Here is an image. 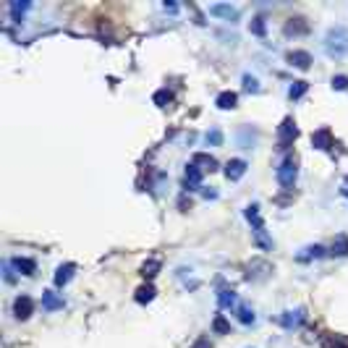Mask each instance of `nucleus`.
<instances>
[{
  "label": "nucleus",
  "instance_id": "obj_4",
  "mask_svg": "<svg viewBox=\"0 0 348 348\" xmlns=\"http://www.w3.org/2000/svg\"><path fill=\"white\" fill-rule=\"evenodd\" d=\"M299 136V128L293 123V118H285L283 126H280V149H288V144Z\"/></svg>",
  "mask_w": 348,
  "mask_h": 348
},
{
  "label": "nucleus",
  "instance_id": "obj_5",
  "mask_svg": "<svg viewBox=\"0 0 348 348\" xmlns=\"http://www.w3.org/2000/svg\"><path fill=\"white\" fill-rule=\"evenodd\" d=\"M288 63L293 68H299V71H309L312 68V55L306 50H293V52H288Z\"/></svg>",
  "mask_w": 348,
  "mask_h": 348
},
{
  "label": "nucleus",
  "instance_id": "obj_34",
  "mask_svg": "<svg viewBox=\"0 0 348 348\" xmlns=\"http://www.w3.org/2000/svg\"><path fill=\"white\" fill-rule=\"evenodd\" d=\"M346 184H348V178H346Z\"/></svg>",
  "mask_w": 348,
  "mask_h": 348
},
{
  "label": "nucleus",
  "instance_id": "obj_24",
  "mask_svg": "<svg viewBox=\"0 0 348 348\" xmlns=\"http://www.w3.org/2000/svg\"><path fill=\"white\" fill-rule=\"evenodd\" d=\"M325 348H348V338L330 335V338H325Z\"/></svg>",
  "mask_w": 348,
  "mask_h": 348
},
{
  "label": "nucleus",
  "instance_id": "obj_32",
  "mask_svg": "<svg viewBox=\"0 0 348 348\" xmlns=\"http://www.w3.org/2000/svg\"><path fill=\"white\" fill-rule=\"evenodd\" d=\"M252 32L259 34V37L264 34V19H254V21H252Z\"/></svg>",
  "mask_w": 348,
  "mask_h": 348
},
{
  "label": "nucleus",
  "instance_id": "obj_18",
  "mask_svg": "<svg viewBox=\"0 0 348 348\" xmlns=\"http://www.w3.org/2000/svg\"><path fill=\"white\" fill-rule=\"evenodd\" d=\"M212 332H217V335H228L231 332V325L225 320V314H217L212 320Z\"/></svg>",
  "mask_w": 348,
  "mask_h": 348
},
{
  "label": "nucleus",
  "instance_id": "obj_28",
  "mask_svg": "<svg viewBox=\"0 0 348 348\" xmlns=\"http://www.w3.org/2000/svg\"><path fill=\"white\" fill-rule=\"evenodd\" d=\"M32 8V3H11V13H13V21H19V13L24 16V11Z\"/></svg>",
  "mask_w": 348,
  "mask_h": 348
},
{
  "label": "nucleus",
  "instance_id": "obj_10",
  "mask_svg": "<svg viewBox=\"0 0 348 348\" xmlns=\"http://www.w3.org/2000/svg\"><path fill=\"white\" fill-rule=\"evenodd\" d=\"M312 144L317 149H330L332 147V131L330 128H320V131L312 134Z\"/></svg>",
  "mask_w": 348,
  "mask_h": 348
},
{
  "label": "nucleus",
  "instance_id": "obj_16",
  "mask_svg": "<svg viewBox=\"0 0 348 348\" xmlns=\"http://www.w3.org/2000/svg\"><path fill=\"white\" fill-rule=\"evenodd\" d=\"M304 322V312H301V309H296V312H285L283 317H280V325L283 327H299V325Z\"/></svg>",
  "mask_w": 348,
  "mask_h": 348
},
{
  "label": "nucleus",
  "instance_id": "obj_22",
  "mask_svg": "<svg viewBox=\"0 0 348 348\" xmlns=\"http://www.w3.org/2000/svg\"><path fill=\"white\" fill-rule=\"evenodd\" d=\"M155 293H157V291L152 288V285H141V288L136 291V301H139V304H144V301H152Z\"/></svg>",
  "mask_w": 348,
  "mask_h": 348
},
{
  "label": "nucleus",
  "instance_id": "obj_21",
  "mask_svg": "<svg viewBox=\"0 0 348 348\" xmlns=\"http://www.w3.org/2000/svg\"><path fill=\"white\" fill-rule=\"evenodd\" d=\"M217 301H220V306H233V304H236V291L223 288L220 293H217Z\"/></svg>",
  "mask_w": 348,
  "mask_h": 348
},
{
  "label": "nucleus",
  "instance_id": "obj_29",
  "mask_svg": "<svg viewBox=\"0 0 348 348\" xmlns=\"http://www.w3.org/2000/svg\"><path fill=\"white\" fill-rule=\"evenodd\" d=\"M173 100V94L168 92V89H160V92L155 94V105H160V108H165V105H168Z\"/></svg>",
  "mask_w": 348,
  "mask_h": 348
},
{
  "label": "nucleus",
  "instance_id": "obj_15",
  "mask_svg": "<svg viewBox=\"0 0 348 348\" xmlns=\"http://www.w3.org/2000/svg\"><path fill=\"white\" fill-rule=\"evenodd\" d=\"M306 32H309V24H306V19H301V16L299 19H291L288 24H285V34H288V37L291 34L293 37H296V34H306Z\"/></svg>",
  "mask_w": 348,
  "mask_h": 348
},
{
  "label": "nucleus",
  "instance_id": "obj_3",
  "mask_svg": "<svg viewBox=\"0 0 348 348\" xmlns=\"http://www.w3.org/2000/svg\"><path fill=\"white\" fill-rule=\"evenodd\" d=\"M275 176H278V184L283 188H293V184H296V178H299V162L293 160V157H285V160L278 165Z\"/></svg>",
  "mask_w": 348,
  "mask_h": 348
},
{
  "label": "nucleus",
  "instance_id": "obj_2",
  "mask_svg": "<svg viewBox=\"0 0 348 348\" xmlns=\"http://www.w3.org/2000/svg\"><path fill=\"white\" fill-rule=\"evenodd\" d=\"M325 52L330 58H346L348 55V29L335 26L325 37Z\"/></svg>",
  "mask_w": 348,
  "mask_h": 348
},
{
  "label": "nucleus",
  "instance_id": "obj_11",
  "mask_svg": "<svg viewBox=\"0 0 348 348\" xmlns=\"http://www.w3.org/2000/svg\"><path fill=\"white\" fill-rule=\"evenodd\" d=\"M215 105L220 110H233L238 105V94L231 92V89H228V92H220V94H217V100H215Z\"/></svg>",
  "mask_w": 348,
  "mask_h": 348
},
{
  "label": "nucleus",
  "instance_id": "obj_27",
  "mask_svg": "<svg viewBox=\"0 0 348 348\" xmlns=\"http://www.w3.org/2000/svg\"><path fill=\"white\" fill-rule=\"evenodd\" d=\"M244 89H246V92H259V81H256V76L244 73Z\"/></svg>",
  "mask_w": 348,
  "mask_h": 348
},
{
  "label": "nucleus",
  "instance_id": "obj_8",
  "mask_svg": "<svg viewBox=\"0 0 348 348\" xmlns=\"http://www.w3.org/2000/svg\"><path fill=\"white\" fill-rule=\"evenodd\" d=\"M246 168H249L246 160H238V157H236V160H228V165H225V178H228V181H238L246 173Z\"/></svg>",
  "mask_w": 348,
  "mask_h": 348
},
{
  "label": "nucleus",
  "instance_id": "obj_30",
  "mask_svg": "<svg viewBox=\"0 0 348 348\" xmlns=\"http://www.w3.org/2000/svg\"><path fill=\"white\" fill-rule=\"evenodd\" d=\"M306 254H299V259H309V256H322L325 254V249L322 246H309V249H304Z\"/></svg>",
  "mask_w": 348,
  "mask_h": 348
},
{
  "label": "nucleus",
  "instance_id": "obj_12",
  "mask_svg": "<svg viewBox=\"0 0 348 348\" xmlns=\"http://www.w3.org/2000/svg\"><path fill=\"white\" fill-rule=\"evenodd\" d=\"M42 309L45 312H55V309H63V299L52 291H45L42 293Z\"/></svg>",
  "mask_w": 348,
  "mask_h": 348
},
{
  "label": "nucleus",
  "instance_id": "obj_31",
  "mask_svg": "<svg viewBox=\"0 0 348 348\" xmlns=\"http://www.w3.org/2000/svg\"><path fill=\"white\" fill-rule=\"evenodd\" d=\"M332 89H348V76H332Z\"/></svg>",
  "mask_w": 348,
  "mask_h": 348
},
{
  "label": "nucleus",
  "instance_id": "obj_25",
  "mask_svg": "<svg viewBox=\"0 0 348 348\" xmlns=\"http://www.w3.org/2000/svg\"><path fill=\"white\" fill-rule=\"evenodd\" d=\"M332 254H338V256L348 254V236H338L335 238V244H332Z\"/></svg>",
  "mask_w": 348,
  "mask_h": 348
},
{
  "label": "nucleus",
  "instance_id": "obj_9",
  "mask_svg": "<svg viewBox=\"0 0 348 348\" xmlns=\"http://www.w3.org/2000/svg\"><path fill=\"white\" fill-rule=\"evenodd\" d=\"M73 272H76V264L73 262H66V264H60V267L55 270V285L58 288H63V285L73 278Z\"/></svg>",
  "mask_w": 348,
  "mask_h": 348
},
{
  "label": "nucleus",
  "instance_id": "obj_20",
  "mask_svg": "<svg viewBox=\"0 0 348 348\" xmlns=\"http://www.w3.org/2000/svg\"><path fill=\"white\" fill-rule=\"evenodd\" d=\"M204 141H207V147H220L223 144V131H220V128L207 131V134H204Z\"/></svg>",
  "mask_w": 348,
  "mask_h": 348
},
{
  "label": "nucleus",
  "instance_id": "obj_6",
  "mask_svg": "<svg viewBox=\"0 0 348 348\" xmlns=\"http://www.w3.org/2000/svg\"><path fill=\"white\" fill-rule=\"evenodd\" d=\"M13 312H16L19 320H29V317L34 314V301L29 296H19L16 301H13Z\"/></svg>",
  "mask_w": 348,
  "mask_h": 348
},
{
  "label": "nucleus",
  "instance_id": "obj_14",
  "mask_svg": "<svg viewBox=\"0 0 348 348\" xmlns=\"http://www.w3.org/2000/svg\"><path fill=\"white\" fill-rule=\"evenodd\" d=\"M202 184V168L199 165H186V188H196Z\"/></svg>",
  "mask_w": 348,
  "mask_h": 348
},
{
  "label": "nucleus",
  "instance_id": "obj_33",
  "mask_svg": "<svg viewBox=\"0 0 348 348\" xmlns=\"http://www.w3.org/2000/svg\"><path fill=\"white\" fill-rule=\"evenodd\" d=\"M3 270H5V280H8V283L16 280V275H13V270H11V262H5V264H3Z\"/></svg>",
  "mask_w": 348,
  "mask_h": 348
},
{
  "label": "nucleus",
  "instance_id": "obj_1",
  "mask_svg": "<svg viewBox=\"0 0 348 348\" xmlns=\"http://www.w3.org/2000/svg\"><path fill=\"white\" fill-rule=\"evenodd\" d=\"M246 220L252 225V233H254V241L259 244L264 252H270L272 249V238L267 236V231H264V223H262V212H259V204H249L246 207Z\"/></svg>",
  "mask_w": 348,
  "mask_h": 348
},
{
  "label": "nucleus",
  "instance_id": "obj_23",
  "mask_svg": "<svg viewBox=\"0 0 348 348\" xmlns=\"http://www.w3.org/2000/svg\"><path fill=\"white\" fill-rule=\"evenodd\" d=\"M306 89H309L306 81H293V87L288 89V97H291V100H299V97H304Z\"/></svg>",
  "mask_w": 348,
  "mask_h": 348
},
{
  "label": "nucleus",
  "instance_id": "obj_26",
  "mask_svg": "<svg viewBox=\"0 0 348 348\" xmlns=\"http://www.w3.org/2000/svg\"><path fill=\"white\" fill-rule=\"evenodd\" d=\"M157 270H160V259H149V262H144V267H141V275H144V278H155Z\"/></svg>",
  "mask_w": 348,
  "mask_h": 348
},
{
  "label": "nucleus",
  "instance_id": "obj_13",
  "mask_svg": "<svg viewBox=\"0 0 348 348\" xmlns=\"http://www.w3.org/2000/svg\"><path fill=\"white\" fill-rule=\"evenodd\" d=\"M13 267H16L21 275H34V272H37V262L29 259V256H16V259H13Z\"/></svg>",
  "mask_w": 348,
  "mask_h": 348
},
{
  "label": "nucleus",
  "instance_id": "obj_17",
  "mask_svg": "<svg viewBox=\"0 0 348 348\" xmlns=\"http://www.w3.org/2000/svg\"><path fill=\"white\" fill-rule=\"evenodd\" d=\"M191 162L194 165H204V170H217V160L212 155H204V152H196L191 157Z\"/></svg>",
  "mask_w": 348,
  "mask_h": 348
},
{
  "label": "nucleus",
  "instance_id": "obj_19",
  "mask_svg": "<svg viewBox=\"0 0 348 348\" xmlns=\"http://www.w3.org/2000/svg\"><path fill=\"white\" fill-rule=\"evenodd\" d=\"M236 317H238V322H244V325H252L254 322V312L246 304H238L236 306Z\"/></svg>",
  "mask_w": 348,
  "mask_h": 348
},
{
  "label": "nucleus",
  "instance_id": "obj_7",
  "mask_svg": "<svg viewBox=\"0 0 348 348\" xmlns=\"http://www.w3.org/2000/svg\"><path fill=\"white\" fill-rule=\"evenodd\" d=\"M209 13H212V16H220V19H225V21L238 19V8H236V5H228V3H215V5H209Z\"/></svg>",
  "mask_w": 348,
  "mask_h": 348
}]
</instances>
